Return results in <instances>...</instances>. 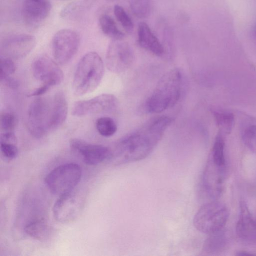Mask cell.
<instances>
[{"label": "cell", "instance_id": "1", "mask_svg": "<svg viewBox=\"0 0 256 256\" xmlns=\"http://www.w3.org/2000/svg\"><path fill=\"white\" fill-rule=\"evenodd\" d=\"M172 118L161 116L138 131L122 138L111 150L110 162L120 165L137 162L147 157L162 139Z\"/></svg>", "mask_w": 256, "mask_h": 256}, {"label": "cell", "instance_id": "2", "mask_svg": "<svg viewBox=\"0 0 256 256\" xmlns=\"http://www.w3.org/2000/svg\"><path fill=\"white\" fill-rule=\"evenodd\" d=\"M182 80V74L178 69L164 74L146 100L147 111L158 114L174 106L180 96Z\"/></svg>", "mask_w": 256, "mask_h": 256}, {"label": "cell", "instance_id": "3", "mask_svg": "<svg viewBox=\"0 0 256 256\" xmlns=\"http://www.w3.org/2000/svg\"><path fill=\"white\" fill-rule=\"evenodd\" d=\"M104 65L100 56L94 52L84 54L79 60L74 76L72 89L77 96L93 92L100 83Z\"/></svg>", "mask_w": 256, "mask_h": 256}, {"label": "cell", "instance_id": "4", "mask_svg": "<svg viewBox=\"0 0 256 256\" xmlns=\"http://www.w3.org/2000/svg\"><path fill=\"white\" fill-rule=\"evenodd\" d=\"M228 216V208L224 203L218 200H210L198 210L193 224L198 231L210 234L224 228Z\"/></svg>", "mask_w": 256, "mask_h": 256}, {"label": "cell", "instance_id": "5", "mask_svg": "<svg viewBox=\"0 0 256 256\" xmlns=\"http://www.w3.org/2000/svg\"><path fill=\"white\" fill-rule=\"evenodd\" d=\"M52 100L44 98H35L30 104L26 117L29 132L36 138H41L52 130Z\"/></svg>", "mask_w": 256, "mask_h": 256}, {"label": "cell", "instance_id": "6", "mask_svg": "<svg viewBox=\"0 0 256 256\" xmlns=\"http://www.w3.org/2000/svg\"><path fill=\"white\" fill-rule=\"evenodd\" d=\"M80 166L74 162L60 165L46 176L45 182L54 194L61 196L74 190L82 177Z\"/></svg>", "mask_w": 256, "mask_h": 256}, {"label": "cell", "instance_id": "7", "mask_svg": "<svg viewBox=\"0 0 256 256\" xmlns=\"http://www.w3.org/2000/svg\"><path fill=\"white\" fill-rule=\"evenodd\" d=\"M32 70L34 78L42 84L28 94L29 97L45 94L52 86L59 84L63 80L62 70L54 61L46 56H40L34 60Z\"/></svg>", "mask_w": 256, "mask_h": 256}, {"label": "cell", "instance_id": "8", "mask_svg": "<svg viewBox=\"0 0 256 256\" xmlns=\"http://www.w3.org/2000/svg\"><path fill=\"white\" fill-rule=\"evenodd\" d=\"M227 177V164H221L208 157L202 176L200 186L211 200H218L223 192Z\"/></svg>", "mask_w": 256, "mask_h": 256}, {"label": "cell", "instance_id": "9", "mask_svg": "<svg viewBox=\"0 0 256 256\" xmlns=\"http://www.w3.org/2000/svg\"><path fill=\"white\" fill-rule=\"evenodd\" d=\"M84 204V195L74 190L60 196L52 208L54 218L62 224L72 222L80 215Z\"/></svg>", "mask_w": 256, "mask_h": 256}, {"label": "cell", "instance_id": "10", "mask_svg": "<svg viewBox=\"0 0 256 256\" xmlns=\"http://www.w3.org/2000/svg\"><path fill=\"white\" fill-rule=\"evenodd\" d=\"M80 44V35L76 31L68 28L58 31L52 40L55 60L60 64L68 62L77 52Z\"/></svg>", "mask_w": 256, "mask_h": 256}, {"label": "cell", "instance_id": "11", "mask_svg": "<svg viewBox=\"0 0 256 256\" xmlns=\"http://www.w3.org/2000/svg\"><path fill=\"white\" fill-rule=\"evenodd\" d=\"M71 150L80 156L83 162L88 165H96L109 161L111 150L101 144H92L78 138H72L70 142Z\"/></svg>", "mask_w": 256, "mask_h": 256}, {"label": "cell", "instance_id": "12", "mask_svg": "<svg viewBox=\"0 0 256 256\" xmlns=\"http://www.w3.org/2000/svg\"><path fill=\"white\" fill-rule=\"evenodd\" d=\"M36 44L35 38L26 34L12 35L4 38L0 44V56L10 59L25 57Z\"/></svg>", "mask_w": 256, "mask_h": 256}, {"label": "cell", "instance_id": "13", "mask_svg": "<svg viewBox=\"0 0 256 256\" xmlns=\"http://www.w3.org/2000/svg\"><path fill=\"white\" fill-rule=\"evenodd\" d=\"M116 98L111 94H102L92 98L79 100L74 103L72 113L76 116L110 111L117 106Z\"/></svg>", "mask_w": 256, "mask_h": 256}, {"label": "cell", "instance_id": "14", "mask_svg": "<svg viewBox=\"0 0 256 256\" xmlns=\"http://www.w3.org/2000/svg\"><path fill=\"white\" fill-rule=\"evenodd\" d=\"M134 54L128 44L114 42L108 50L106 64L108 70L115 73L126 71L132 64Z\"/></svg>", "mask_w": 256, "mask_h": 256}, {"label": "cell", "instance_id": "15", "mask_svg": "<svg viewBox=\"0 0 256 256\" xmlns=\"http://www.w3.org/2000/svg\"><path fill=\"white\" fill-rule=\"evenodd\" d=\"M51 8L50 0H24L22 6V18L28 26H38L47 18Z\"/></svg>", "mask_w": 256, "mask_h": 256}, {"label": "cell", "instance_id": "16", "mask_svg": "<svg viewBox=\"0 0 256 256\" xmlns=\"http://www.w3.org/2000/svg\"><path fill=\"white\" fill-rule=\"evenodd\" d=\"M236 232L240 240L256 244V220L253 218L247 204L243 200L240 202V212Z\"/></svg>", "mask_w": 256, "mask_h": 256}, {"label": "cell", "instance_id": "17", "mask_svg": "<svg viewBox=\"0 0 256 256\" xmlns=\"http://www.w3.org/2000/svg\"><path fill=\"white\" fill-rule=\"evenodd\" d=\"M138 42L143 48L156 56H161L164 52L162 45L153 34L148 26L140 22L138 29Z\"/></svg>", "mask_w": 256, "mask_h": 256}, {"label": "cell", "instance_id": "18", "mask_svg": "<svg viewBox=\"0 0 256 256\" xmlns=\"http://www.w3.org/2000/svg\"><path fill=\"white\" fill-rule=\"evenodd\" d=\"M239 127L243 144L250 152L256 153V118L250 115H242Z\"/></svg>", "mask_w": 256, "mask_h": 256}, {"label": "cell", "instance_id": "19", "mask_svg": "<svg viewBox=\"0 0 256 256\" xmlns=\"http://www.w3.org/2000/svg\"><path fill=\"white\" fill-rule=\"evenodd\" d=\"M52 129L54 130L61 126L66 120L68 114V102L62 92H56L52 98Z\"/></svg>", "mask_w": 256, "mask_h": 256}, {"label": "cell", "instance_id": "20", "mask_svg": "<svg viewBox=\"0 0 256 256\" xmlns=\"http://www.w3.org/2000/svg\"><path fill=\"white\" fill-rule=\"evenodd\" d=\"M203 245V251L210 254H214L224 252L229 244V238L224 229L208 234Z\"/></svg>", "mask_w": 256, "mask_h": 256}, {"label": "cell", "instance_id": "21", "mask_svg": "<svg viewBox=\"0 0 256 256\" xmlns=\"http://www.w3.org/2000/svg\"><path fill=\"white\" fill-rule=\"evenodd\" d=\"M24 230L28 236L39 241L47 240L50 234L48 224L42 218L30 222L25 226Z\"/></svg>", "mask_w": 256, "mask_h": 256}, {"label": "cell", "instance_id": "22", "mask_svg": "<svg viewBox=\"0 0 256 256\" xmlns=\"http://www.w3.org/2000/svg\"><path fill=\"white\" fill-rule=\"evenodd\" d=\"M91 4V0H80L72 2L62 9L60 16L64 20H76L83 14Z\"/></svg>", "mask_w": 256, "mask_h": 256}, {"label": "cell", "instance_id": "23", "mask_svg": "<svg viewBox=\"0 0 256 256\" xmlns=\"http://www.w3.org/2000/svg\"><path fill=\"white\" fill-rule=\"evenodd\" d=\"M213 114L219 132L224 136L230 134L235 123L234 114L230 112L222 110H214Z\"/></svg>", "mask_w": 256, "mask_h": 256}, {"label": "cell", "instance_id": "24", "mask_svg": "<svg viewBox=\"0 0 256 256\" xmlns=\"http://www.w3.org/2000/svg\"><path fill=\"white\" fill-rule=\"evenodd\" d=\"M99 24L102 32L113 40H120L124 36V34L119 30L114 19L108 14H102L100 17Z\"/></svg>", "mask_w": 256, "mask_h": 256}, {"label": "cell", "instance_id": "25", "mask_svg": "<svg viewBox=\"0 0 256 256\" xmlns=\"http://www.w3.org/2000/svg\"><path fill=\"white\" fill-rule=\"evenodd\" d=\"M96 126L99 134L104 137L112 136L117 130V126L115 122L108 116H102L98 118Z\"/></svg>", "mask_w": 256, "mask_h": 256}, {"label": "cell", "instance_id": "26", "mask_svg": "<svg viewBox=\"0 0 256 256\" xmlns=\"http://www.w3.org/2000/svg\"><path fill=\"white\" fill-rule=\"evenodd\" d=\"M132 13L138 18H144L150 12L151 0H129Z\"/></svg>", "mask_w": 256, "mask_h": 256}, {"label": "cell", "instance_id": "27", "mask_svg": "<svg viewBox=\"0 0 256 256\" xmlns=\"http://www.w3.org/2000/svg\"><path fill=\"white\" fill-rule=\"evenodd\" d=\"M16 120L15 116L10 112H4L0 114V133L15 132Z\"/></svg>", "mask_w": 256, "mask_h": 256}, {"label": "cell", "instance_id": "28", "mask_svg": "<svg viewBox=\"0 0 256 256\" xmlns=\"http://www.w3.org/2000/svg\"><path fill=\"white\" fill-rule=\"evenodd\" d=\"M114 16L126 31L132 32L134 28L132 22L124 8L119 5H116L114 8Z\"/></svg>", "mask_w": 256, "mask_h": 256}, {"label": "cell", "instance_id": "29", "mask_svg": "<svg viewBox=\"0 0 256 256\" xmlns=\"http://www.w3.org/2000/svg\"><path fill=\"white\" fill-rule=\"evenodd\" d=\"M16 66L12 59L0 56V80L10 76L16 71Z\"/></svg>", "mask_w": 256, "mask_h": 256}, {"label": "cell", "instance_id": "30", "mask_svg": "<svg viewBox=\"0 0 256 256\" xmlns=\"http://www.w3.org/2000/svg\"><path fill=\"white\" fill-rule=\"evenodd\" d=\"M0 150L2 156L8 160L16 158L18 154L17 144L14 143L0 142Z\"/></svg>", "mask_w": 256, "mask_h": 256}, {"label": "cell", "instance_id": "31", "mask_svg": "<svg viewBox=\"0 0 256 256\" xmlns=\"http://www.w3.org/2000/svg\"><path fill=\"white\" fill-rule=\"evenodd\" d=\"M236 254L238 256H256V253L247 250H240L237 252Z\"/></svg>", "mask_w": 256, "mask_h": 256}, {"label": "cell", "instance_id": "32", "mask_svg": "<svg viewBox=\"0 0 256 256\" xmlns=\"http://www.w3.org/2000/svg\"><path fill=\"white\" fill-rule=\"evenodd\" d=\"M254 33L255 36H256V26L254 29Z\"/></svg>", "mask_w": 256, "mask_h": 256}]
</instances>
